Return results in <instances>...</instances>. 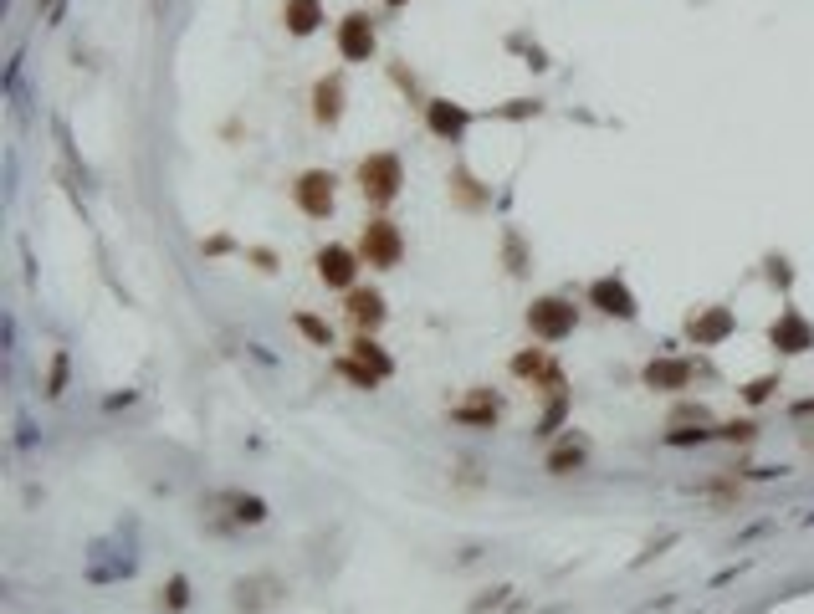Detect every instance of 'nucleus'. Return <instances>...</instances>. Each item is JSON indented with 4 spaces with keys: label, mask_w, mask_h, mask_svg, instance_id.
<instances>
[{
    "label": "nucleus",
    "mask_w": 814,
    "mask_h": 614,
    "mask_svg": "<svg viewBox=\"0 0 814 614\" xmlns=\"http://www.w3.org/2000/svg\"><path fill=\"white\" fill-rule=\"evenodd\" d=\"M579 328V307L569 297H538L528 302V333L538 343H564Z\"/></svg>",
    "instance_id": "2"
},
{
    "label": "nucleus",
    "mask_w": 814,
    "mask_h": 614,
    "mask_svg": "<svg viewBox=\"0 0 814 614\" xmlns=\"http://www.w3.org/2000/svg\"><path fill=\"white\" fill-rule=\"evenodd\" d=\"M400 256H405V236H400V226L395 221H369L364 226V236H359V261L364 267H379V272H390V267H400Z\"/></svg>",
    "instance_id": "3"
},
{
    "label": "nucleus",
    "mask_w": 814,
    "mask_h": 614,
    "mask_svg": "<svg viewBox=\"0 0 814 614\" xmlns=\"http://www.w3.org/2000/svg\"><path fill=\"white\" fill-rule=\"evenodd\" d=\"M768 343H774L779 354H809L814 348V323L799 313V307H784V313L768 323Z\"/></svg>",
    "instance_id": "5"
},
{
    "label": "nucleus",
    "mask_w": 814,
    "mask_h": 614,
    "mask_svg": "<svg viewBox=\"0 0 814 614\" xmlns=\"http://www.w3.org/2000/svg\"><path fill=\"white\" fill-rule=\"evenodd\" d=\"M507 261H512V272H528V261H523V246H518V236L507 231Z\"/></svg>",
    "instance_id": "30"
},
{
    "label": "nucleus",
    "mask_w": 814,
    "mask_h": 614,
    "mask_svg": "<svg viewBox=\"0 0 814 614\" xmlns=\"http://www.w3.org/2000/svg\"><path fill=\"white\" fill-rule=\"evenodd\" d=\"M313 118L323 128H333L338 118H344V77H318L313 82Z\"/></svg>",
    "instance_id": "15"
},
{
    "label": "nucleus",
    "mask_w": 814,
    "mask_h": 614,
    "mask_svg": "<svg viewBox=\"0 0 814 614\" xmlns=\"http://www.w3.org/2000/svg\"><path fill=\"white\" fill-rule=\"evenodd\" d=\"M733 328H738V323H733V307H702V313L687 323V338H692L697 348H712V343H722Z\"/></svg>",
    "instance_id": "12"
},
{
    "label": "nucleus",
    "mask_w": 814,
    "mask_h": 614,
    "mask_svg": "<svg viewBox=\"0 0 814 614\" xmlns=\"http://www.w3.org/2000/svg\"><path fill=\"white\" fill-rule=\"evenodd\" d=\"M400 190H405V164H400V154H369V159H359V195L369 200V205H395L400 200Z\"/></svg>",
    "instance_id": "1"
},
{
    "label": "nucleus",
    "mask_w": 814,
    "mask_h": 614,
    "mask_svg": "<svg viewBox=\"0 0 814 614\" xmlns=\"http://www.w3.org/2000/svg\"><path fill=\"white\" fill-rule=\"evenodd\" d=\"M338 52H344V62H369L374 57V21L364 11H349L344 21H338Z\"/></svg>",
    "instance_id": "8"
},
{
    "label": "nucleus",
    "mask_w": 814,
    "mask_h": 614,
    "mask_svg": "<svg viewBox=\"0 0 814 614\" xmlns=\"http://www.w3.org/2000/svg\"><path fill=\"white\" fill-rule=\"evenodd\" d=\"M564 415H569V389H559V394H553V405H548V415L538 420V435H553V430H559V425H564Z\"/></svg>",
    "instance_id": "25"
},
{
    "label": "nucleus",
    "mask_w": 814,
    "mask_h": 614,
    "mask_svg": "<svg viewBox=\"0 0 814 614\" xmlns=\"http://www.w3.org/2000/svg\"><path fill=\"white\" fill-rule=\"evenodd\" d=\"M338 374H344L349 384H359V389H374V384H379V379H374V374H369L359 359H338Z\"/></svg>",
    "instance_id": "26"
},
{
    "label": "nucleus",
    "mask_w": 814,
    "mask_h": 614,
    "mask_svg": "<svg viewBox=\"0 0 814 614\" xmlns=\"http://www.w3.org/2000/svg\"><path fill=\"white\" fill-rule=\"evenodd\" d=\"M451 195H456V205H466V210L487 205V190H477V180H471L466 169H456V174H451Z\"/></svg>",
    "instance_id": "21"
},
{
    "label": "nucleus",
    "mask_w": 814,
    "mask_h": 614,
    "mask_svg": "<svg viewBox=\"0 0 814 614\" xmlns=\"http://www.w3.org/2000/svg\"><path fill=\"white\" fill-rule=\"evenodd\" d=\"M451 420L456 425H471V430H492L502 420V400H497V394H487V389H471L461 405H451Z\"/></svg>",
    "instance_id": "9"
},
{
    "label": "nucleus",
    "mask_w": 814,
    "mask_h": 614,
    "mask_svg": "<svg viewBox=\"0 0 814 614\" xmlns=\"http://www.w3.org/2000/svg\"><path fill=\"white\" fill-rule=\"evenodd\" d=\"M717 435H727V441H753L758 425H753V420H733V425H722Z\"/></svg>",
    "instance_id": "29"
},
{
    "label": "nucleus",
    "mask_w": 814,
    "mask_h": 614,
    "mask_svg": "<svg viewBox=\"0 0 814 614\" xmlns=\"http://www.w3.org/2000/svg\"><path fill=\"white\" fill-rule=\"evenodd\" d=\"M584 461H589V441H584V435H569V441H559V446L548 451V471H553V476L584 471Z\"/></svg>",
    "instance_id": "19"
},
{
    "label": "nucleus",
    "mask_w": 814,
    "mask_h": 614,
    "mask_svg": "<svg viewBox=\"0 0 814 614\" xmlns=\"http://www.w3.org/2000/svg\"><path fill=\"white\" fill-rule=\"evenodd\" d=\"M589 307H599L605 318L630 323V318H635V292H630L620 277H599V282H589Z\"/></svg>",
    "instance_id": "7"
},
{
    "label": "nucleus",
    "mask_w": 814,
    "mask_h": 614,
    "mask_svg": "<svg viewBox=\"0 0 814 614\" xmlns=\"http://www.w3.org/2000/svg\"><path fill=\"white\" fill-rule=\"evenodd\" d=\"M333 174L328 169H308V174H297V185H292V200L303 215H313V221H328L333 215Z\"/></svg>",
    "instance_id": "4"
},
{
    "label": "nucleus",
    "mask_w": 814,
    "mask_h": 614,
    "mask_svg": "<svg viewBox=\"0 0 814 614\" xmlns=\"http://www.w3.org/2000/svg\"><path fill=\"white\" fill-rule=\"evenodd\" d=\"M67 389V348H57V359H52V374H47V394L57 400V394Z\"/></svg>",
    "instance_id": "27"
},
{
    "label": "nucleus",
    "mask_w": 814,
    "mask_h": 614,
    "mask_svg": "<svg viewBox=\"0 0 814 614\" xmlns=\"http://www.w3.org/2000/svg\"><path fill=\"white\" fill-rule=\"evenodd\" d=\"M292 323H297V333H303L308 343H318V348H333V328H328L323 318H313V313H297Z\"/></svg>",
    "instance_id": "22"
},
{
    "label": "nucleus",
    "mask_w": 814,
    "mask_h": 614,
    "mask_svg": "<svg viewBox=\"0 0 814 614\" xmlns=\"http://www.w3.org/2000/svg\"><path fill=\"white\" fill-rule=\"evenodd\" d=\"M216 502L231 507V528H256V522H267V502L251 497V492H221Z\"/></svg>",
    "instance_id": "17"
},
{
    "label": "nucleus",
    "mask_w": 814,
    "mask_h": 614,
    "mask_svg": "<svg viewBox=\"0 0 814 614\" xmlns=\"http://www.w3.org/2000/svg\"><path fill=\"white\" fill-rule=\"evenodd\" d=\"M41 16H47V21H57V16H62V0H41Z\"/></svg>",
    "instance_id": "31"
},
{
    "label": "nucleus",
    "mask_w": 814,
    "mask_h": 614,
    "mask_svg": "<svg viewBox=\"0 0 814 614\" xmlns=\"http://www.w3.org/2000/svg\"><path fill=\"white\" fill-rule=\"evenodd\" d=\"M354 359H359V364H364L374 379H390V374H395V359L384 354V348H379L369 333H359V338H354Z\"/></svg>",
    "instance_id": "20"
},
{
    "label": "nucleus",
    "mask_w": 814,
    "mask_h": 614,
    "mask_svg": "<svg viewBox=\"0 0 814 614\" xmlns=\"http://www.w3.org/2000/svg\"><path fill=\"white\" fill-rule=\"evenodd\" d=\"M384 6H405V0H384Z\"/></svg>",
    "instance_id": "32"
},
{
    "label": "nucleus",
    "mask_w": 814,
    "mask_h": 614,
    "mask_svg": "<svg viewBox=\"0 0 814 614\" xmlns=\"http://www.w3.org/2000/svg\"><path fill=\"white\" fill-rule=\"evenodd\" d=\"M282 26L292 36H313L323 26V0H287V6H282Z\"/></svg>",
    "instance_id": "18"
},
{
    "label": "nucleus",
    "mask_w": 814,
    "mask_h": 614,
    "mask_svg": "<svg viewBox=\"0 0 814 614\" xmlns=\"http://www.w3.org/2000/svg\"><path fill=\"white\" fill-rule=\"evenodd\" d=\"M646 389H661V394H676V389H692V359H651L640 369Z\"/></svg>",
    "instance_id": "11"
},
{
    "label": "nucleus",
    "mask_w": 814,
    "mask_h": 614,
    "mask_svg": "<svg viewBox=\"0 0 814 614\" xmlns=\"http://www.w3.org/2000/svg\"><path fill=\"white\" fill-rule=\"evenodd\" d=\"M164 609H169V614L190 609V579H185V574H175V579L164 584Z\"/></svg>",
    "instance_id": "24"
},
{
    "label": "nucleus",
    "mask_w": 814,
    "mask_h": 614,
    "mask_svg": "<svg viewBox=\"0 0 814 614\" xmlns=\"http://www.w3.org/2000/svg\"><path fill=\"white\" fill-rule=\"evenodd\" d=\"M277 594H282V584L272 574H251V579L236 584V609L241 614H262L267 604H277Z\"/></svg>",
    "instance_id": "14"
},
{
    "label": "nucleus",
    "mask_w": 814,
    "mask_h": 614,
    "mask_svg": "<svg viewBox=\"0 0 814 614\" xmlns=\"http://www.w3.org/2000/svg\"><path fill=\"white\" fill-rule=\"evenodd\" d=\"M344 313H349V323H354L359 333H374V328L384 323V297H379L374 287H349V292H344Z\"/></svg>",
    "instance_id": "10"
},
{
    "label": "nucleus",
    "mask_w": 814,
    "mask_h": 614,
    "mask_svg": "<svg viewBox=\"0 0 814 614\" xmlns=\"http://www.w3.org/2000/svg\"><path fill=\"white\" fill-rule=\"evenodd\" d=\"M687 420H692V425H707L712 415H707V405H681V410H671V425H687Z\"/></svg>",
    "instance_id": "28"
},
{
    "label": "nucleus",
    "mask_w": 814,
    "mask_h": 614,
    "mask_svg": "<svg viewBox=\"0 0 814 614\" xmlns=\"http://www.w3.org/2000/svg\"><path fill=\"white\" fill-rule=\"evenodd\" d=\"M313 267H318V282H323V287L349 292L354 277H359V251H349V246H323V251L313 256Z\"/></svg>",
    "instance_id": "6"
},
{
    "label": "nucleus",
    "mask_w": 814,
    "mask_h": 614,
    "mask_svg": "<svg viewBox=\"0 0 814 614\" xmlns=\"http://www.w3.org/2000/svg\"><path fill=\"white\" fill-rule=\"evenodd\" d=\"M425 123H431V134L436 139H446V144H461V134L471 128V113L461 108V103H425Z\"/></svg>",
    "instance_id": "13"
},
{
    "label": "nucleus",
    "mask_w": 814,
    "mask_h": 614,
    "mask_svg": "<svg viewBox=\"0 0 814 614\" xmlns=\"http://www.w3.org/2000/svg\"><path fill=\"white\" fill-rule=\"evenodd\" d=\"M774 389H779V374H758V379L743 384V400L748 405H768V400H774Z\"/></svg>",
    "instance_id": "23"
},
{
    "label": "nucleus",
    "mask_w": 814,
    "mask_h": 614,
    "mask_svg": "<svg viewBox=\"0 0 814 614\" xmlns=\"http://www.w3.org/2000/svg\"><path fill=\"white\" fill-rule=\"evenodd\" d=\"M512 374H518V379H538L548 394H559V389H564L559 369H553V364L538 354V348H528V354H512Z\"/></svg>",
    "instance_id": "16"
}]
</instances>
